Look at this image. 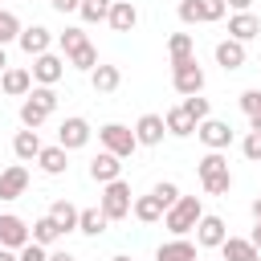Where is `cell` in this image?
<instances>
[{
	"mask_svg": "<svg viewBox=\"0 0 261 261\" xmlns=\"http://www.w3.org/2000/svg\"><path fill=\"white\" fill-rule=\"evenodd\" d=\"M200 216H204V204H200V196H179L167 212H163V228L171 232V237H188L196 224H200Z\"/></svg>",
	"mask_w": 261,
	"mask_h": 261,
	"instance_id": "1",
	"label": "cell"
},
{
	"mask_svg": "<svg viewBox=\"0 0 261 261\" xmlns=\"http://www.w3.org/2000/svg\"><path fill=\"white\" fill-rule=\"evenodd\" d=\"M98 208H102L110 220H122V216H130V208H135L130 184H126V179H110V184H102V200H98Z\"/></svg>",
	"mask_w": 261,
	"mask_h": 261,
	"instance_id": "2",
	"label": "cell"
},
{
	"mask_svg": "<svg viewBox=\"0 0 261 261\" xmlns=\"http://www.w3.org/2000/svg\"><path fill=\"white\" fill-rule=\"evenodd\" d=\"M98 143H102V151H110V155H118V159H130V155L139 151L135 130L122 126V122H106V126L98 130Z\"/></svg>",
	"mask_w": 261,
	"mask_h": 261,
	"instance_id": "3",
	"label": "cell"
},
{
	"mask_svg": "<svg viewBox=\"0 0 261 261\" xmlns=\"http://www.w3.org/2000/svg\"><path fill=\"white\" fill-rule=\"evenodd\" d=\"M171 86H175V94H200L204 90V69H200V61L196 57H188V61H175L171 65Z\"/></svg>",
	"mask_w": 261,
	"mask_h": 261,
	"instance_id": "4",
	"label": "cell"
},
{
	"mask_svg": "<svg viewBox=\"0 0 261 261\" xmlns=\"http://www.w3.org/2000/svg\"><path fill=\"white\" fill-rule=\"evenodd\" d=\"M196 135H200V143H204L208 151H228V143H232V126H228L224 118H212V114L196 126Z\"/></svg>",
	"mask_w": 261,
	"mask_h": 261,
	"instance_id": "5",
	"label": "cell"
},
{
	"mask_svg": "<svg viewBox=\"0 0 261 261\" xmlns=\"http://www.w3.org/2000/svg\"><path fill=\"white\" fill-rule=\"evenodd\" d=\"M90 135H94V130H90V122H86L82 114H69V118L57 126V143H61L65 151H77V147H86V143H90Z\"/></svg>",
	"mask_w": 261,
	"mask_h": 261,
	"instance_id": "6",
	"label": "cell"
},
{
	"mask_svg": "<svg viewBox=\"0 0 261 261\" xmlns=\"http://www.w3.org/2000/svg\"><path fill=\"white\" fill-rule=\"evenodd\" d=\"M29 241H33V228H29L16 212H4V216H0V245H4V249H24Z\"/></svg>",
	"mask_w": 261,
	"mask_h": 261,
	"instance_id": "7",
	"label": "cell"
},
{
	"mask_svg": "<svg viewBox=\"0 0 261 261\" xmlns=\"http://www.w3.org/2000/svg\"><path fill=\"white\" fill-rule=\"evenodd\" d=\"M29 192V167L24 163H8L0 171V200H20Z\"/></svg>",
	"mask_w": 261,
	"mask_h": 261,
	"instance_id": "8",
	"label": "cell"
},
{
	"mask_svg": "<svg viewBox=\"0 0 261 261\" xmlns=\"http://www.w3.org/2000/svg\"><path fill=\"white\" fill-rule=\"evenodd\" d=\"M61 73H65V61H61L53 49L41 53V57H33V82H37V86H57Z\"/></svg>",
	"mask_w": 261,
	"mask_h": 261,
	"instance_id": "9",
	"label": "cell"
},
{
	"mask_svg": "<svg viewBox=\"0 0 261 261\" xmlns=\"http://www.w3.org/2000/svg\"><path fill=\"white\" fill-rule=\"evenodd\" d=\"M224 237H228L224 220H220V216H212V212H204V216H200V224H196V245H200V249H220V245H224Z\"/></svg>",
	"mask_w": 261,
	"mask_h": 261,
	"instance_id": "10",
	"label": "cell"
},
{
	"mask_svg": "<svg viewBox=\"0 0 261 261\" xmlns=\"http://www.w3.org/2000/svg\"><path fill=\"white\" fill-rule=\"evenodd\" d=\"M163 135H167L163 114H143V118L135 122V139H139V147H159Z\"/></svg>",
	"mask_w": 261,
	"mask_h": 261,
	"instance_id": "11",
	"label": "cell"
},
{
	"mask_svg": "<svg viewBox=\"0 0 261 261\" xmlns=\"http://www.w3.org/2000/svg\"><path fill=\"white\" fill-rule=\"evenodd\" d=\"M90 179L94 184H110V179H122V159L110 155V151H98L90 159Z\"/></svg>",
	"mask_w": 261,
	"mask_h": 261,
	"instance_id": "12",
	"label": "cell"
},
{
	"mask_svg": "<svg viewBox=\"0 0 261 261\" xmlns=\"http://www.w3.org/2000/svg\"><path fill=\"white\" fill-rule=\"evenodd\" d=\"M29 57H41V53H49V45H53V33L45 29V24H29V29H20V41H16Z\"/></svg>",
	"mask_w": 261,
	"mask_h": 261,
	"instance_id": "13",
	"label": "cell"
},
{
	"mask_svg": "<svg viewBox=\"0 0 261 261\" xmlns=\"http://www.w3.org/2000/svg\"><path fill=\"white\" fill-rule=\"evenodd\" d=\"M0 90H4L8 98H24V94L33 90V69H20V65H8V69L0 73Z\"/></svg>",
	"mask_w": 261,
	"mask_h": 261,
	"instance_id": "14",
	"label": "cell"
},
{
	"mask_svg": "<svg viewBox=\"0 0 261 261\" xmlns=\"http://www.w3.org/2000/svg\"><path fill=\"white\" fill-rule=\"evenodd\" d=\"M106 24H110L114 33H130V29L139 24V8H135L130 0H114L110 12H106Z\"/></svg>",
	"mask_w": 261,
	"mask_h": 261,
	"instance_id": "15",
	"label": "cell"
},
{
	"mask_svg": "<svg viewBox=\"0 0 261 261\" xmlns=\"http://www.w3.org/2000/svg\"><path fill=\"white\" fill-rule=\"evenodd\" d=\"M245 41H237V37H224V41H216V65L220 69H241L245 65Z\"/></svg>",
	"mask_w": 261,
	"mask_h": 261,
	"instance_id": "16",
	"label": "cell"
},
{
	"mask_svg": "<svg viewBox=\"0 0 261 261\" xmlns=\"http://www.w3.org/2000/svg\"><path fill=\"white\" fill-rule=\"evenodd\" d=\"M220 257H224V261H261V249H257L249 237H224Z\"/></svg>",
	"mask_w": 261,
	"mask_h": 261,
	"instance_id": "17",
	"label": "cell"
},
{
	"mask_svg": "<svg viewBox=\"0 0 261 261\" xmlns=\"http://www.w3.org/2000/svg\"><path fill=\"white\" fill-rule=\"evenodd\" d=\"M155 261H200V257H196V245L188 237H175V241H163L155 249Z\"/></svg>",
	"mask_w": 261,
	"mask_h": 261,
	"instance_id": "18",
	"label": "cell"
},
{
	"mask_svg": "<svg viewBox=\"0 0 261 261\" xmlns=\"http://www.w3.org/2000/svg\"><path fill=\"white\" fill-rule=\"evenodd\" d=\"M90 86H94L98 94H114V90L122 86V69H118V65H102V61H98V65L90 69Z\"/></svg>",
	"mask_w": 261,
	"mask_h": 261,
	"instance_id": "19",
	"label": "cell"
},
{
	"mask_svg": "<svg viewBox=\"0 0 261 261\" xmlns=\"http://www.w3.org/2000/svg\"><path fill=\"white\" fill-rule=\"evenodd\" d=\"M37 163H41V171H45V175H65V167H69V151H65L61 143H53V147H41Z\"/></svg>",
	"mask_w": 261,
	"mask_h": 261,
	"instance_id": "20",
	"label": "cell"
},
{
	"mask_svg": "<svg viewBox=\"0 0 261 261\" xmlns=\"http://www.w3.org/2000/svg\"><path fill=\"white\" fill-rule=\"evenodd\" d=\"M228 37L253 41V37H261V20H257L253 12H232V16H228Z\"/></svg>",
	"mask_w": 261,
	"mask_h": 261,
	"instance_id": "21",
	"label": "cell"
},
{
	"mask_svg": "<svg viewBox=\"0 0 261 261\" xmlns=\"http://www.w3.org/2000/svg\"><path fill=\"white\" fill-rule=\"evenodd\" d=\"M135 220H143V224H155V220H163V212H167V204L155 196V192H147V196H139L135 200Z\"/></svg>",
	"mask_w": 261,
	"mask_h": 261,
	"instance_id": "22",
	"label": "cell"
},
{
	"mask_svg": "<svg viewBox=\"0 0 261 261\" xmlns=\"http://www.w3.org/2000/svg\"><path fill=\"white\" fill-rule=\"evenodd\" d=\"M163 122H167V135H175V139H188V135L200 126V122H196V118H192L184 106H171V110L163 114Z\"/></svg>",
	"mask_w": 261,
	"mask_h": 261,
	"instance_id": "23",
	"label": "cell"
},
{
	"mask_svg": "<svg viewBox=\"0 0 261 261\" xmlns=\"http://www.w3.org/2000/svg\"><path fill=\"white\" fill-rule=\"evenodd\" d=\"M12 155H16L20 163L37 159V155H41V139H37V130H29V126L16 130V135H12Z\"/></svg>",
	"mask_w": 261,
	"mask_h": 261,
	"instance_id": "24",
	"label": "cell"
},
{
	"mask_svg": "<svg viewBox=\"0 0 261 261\" xmlns=\"http://www.w3.org/2000/svg\"><path fill=\"white\" fill-rule=\"evenodd\" d=\"M106 224H110V216L102 208H82V216H77V232H86V237H102Z\"/></svg>",
	"mask_w": 261,
	"mask_h": 261,
	"instance_id": "25",
	"label": "cell"
},
{
	"mask_svg": "<svg viewBox=\"0 0 261 261\" xmlns=\"http://www.w3.org/2000/svg\"><path fill=\"white\" fill-rule=\"evenodd\" d=\"M49 216L61 224V232H73V228H77V216H82V208H73L69 200H53V204H49Z\"/></svg>",
	"mask_w": 261,
	"mask_h": 261,
	"instance_id": "26",
	"label": "cell"
},
{
	"mask_svg": "<svg viewBox=\"0 0 261 261\" xmlns=\"http://www.w3.org/2000/svg\"><path fill=\"white\" fill-rule=\"evenodd\" d=\"M61 237H65V232H61V224H57L49 212H45L41 220H33V241H37V245H53V241H61Z\"/></svg>",
	"mask_w": 261,
	"mask_h": 261,
	"instance_id": "27",
	"label": "cell"
},
{
	"mask_svg": "<svg viewBox=\"0 0 261 261\" xmlns=\"http://www.w3.org/2000/svg\"><path fill=\"white\" fill-rule=\"evenodd\" d=\"M167 57H171V65H175V61H188V57H196L192 33H171V41H167Z\"/></svg>",
	"mask_w": 261,
	"mask_h": 261,
	"instance_id": "28",
	"label": "cell"
},
{
	"mask_svg": "<svg viewBox=\"0 0 261 261\" xmlns=\"http://www.w3.org/2000/svg\"><path fill=\"white\" fill-rule=\"evenodd\" d=\"M45 118H49V110H45L41 102H33V98H24V102H20V126L37 130V126H41Z\"/></svg>",
	"mask_w": 261,
	"mask_h": 261,
	"instance_id": "29",
	"label": "cell"
},
{
	"mask_svg": "<svg viewBox=\"0 0 261 261\" xmlns=\"http://www.w3.org/2000/svg\"><path fill=\"white\" fill-rule=\"evenodd\" d=\"M220 171H228V159H224V151H208V155L196 163V175H200V179H208V175H220Z\"/></svg>",
	"mask_w": 261,
	"mask_h": 261,
	"instance_id": "30",
	"label": "cell"
},
{
	"mask_svg": "<svg viewBox=\"0 0 261 261\" xmlns=\"http://www.w3.org/2000/svg\"><path fill=\"white\" fill-rule=\"evenodd\" d=\"M20 16L16 12H8V8H0V45H8V41H20Z\"/></svg>",
	"mask_w": 261,
	"mask_h": 261,
	"instance_id": "31",
	"label": "cell"
},
{
	"mask_svg": "<svg viewBox=\"0 0 261 261\" xmlns=\"http://www.w3.org/2000/svg\"><path fill=\"white\" fill-rule=\"evenodd\" d=\"M69 65H73V69H86V73H90V69L98 65V49H94V45L86 41L82 49H73V53H69Z\"/></svg>",
	"mask_w": 261,
	"mask_h": 261,
	"instance_id": "32",
	"label": "cell"
},
{
	"mask_svg": "<svg viewBox=\"0 0 261 261\" xmlns=\"http://www.w3.org/2000/svg\"><path fill=\"white\" fill-rule=\"evenodd\" d=\"M106 12H110V4H102V0H82V8H77V16H82L86 24L106 20Z\"/></svg>",
	"mask_w": 261,
	"mask_h": 261,
	"instance_id": "33",
	"label": "cell"
},
{
	"mask_svg": "<svg viewBox=\"0 0 261 261\" xmlns=\"http://www.w3.org/2000/svg\"><path fill=\"white\" fill-rule=\"evenodd\" d=\"M179 106H184V110H188V114H192L196 122H204V118L212 114V106H208V98H200V94H188V98H184Z\"/></svg>",
	"mask_w": 261,
	"mask_h": 261,
	"instance_id": "34",
	"label": "cell"
},
{
	"mask_svg": "<svg viewBox=\"0 0 261 261\" xmlns=\"http://www.w3.org/2000/svg\"><path fill=\"white\" fill-rule=\"evenodd\" d=\"M200 184H204V192H208V196H224V192H232V171L208 175V179H200Z\"/></svg>",
	"mask_w": 261,
	"mask_h": 261,
	"instance_id": "35",
	"label": "cell"
},
{
	"mask_svg": "<svg viewBox=\"0 0 261 261\" xmlns=\"http://www.w3.org/2000/svg\"><path fill=\"white\" fill-rule=\"evenodd\" d=\"M196 4H200V24H212V20H220L228 12L224 0H196Z\"/></svg>",
	"mask_w": 261,
	"mask_h": 261,
	"instance_id": "36",
	"label": "cell"
},
{
	"mask_svg": "<svg viewBox=\"0 0 261 261\" xmlns=\"http://www.w3.org/2000/svg\"><path fill=\"white\" fill-rule=\"evenodd\" d=\"M57 45H61V53L69 57L73 49H82V45H86V33H82V29H65V33H57Z\"/></svg>",
	"mask_w": 261,
	"mask_h": 261,
	"instance_id": "37",
	"label": "cell"
},
{
	"mask_svg": "<svg viewBox=\"0 0 261 261\" xmlns=\"http://www.w3.org/2000/svg\"><path fill=\"white\" fill-rule=\"evenodd\" d=\"M151 192H155V196H159V200H163L167 208H171V204L179 200V188H175V179H159V184H155Z\"/></svg>",
	"mask_w": 261,
	"mask_h": 261,
	"instance_id": "38",
	"label": "cell"
},
{
	"mask_svg": "<svg viewBox=\"0 0 261 261\" xmlns=\"http://www.w3.org/2000/svg\"><path fill=\"white\" fill-rule=\"evenodd\" d=\"M241 151H245V159L261 163V130H249V135H245V143H241Z\"/></svg>",
	"mask_w": 261,
	"mask_h": 261,
	"instance_id": "39",
	"label": "cell"
},
{
	"mask_svg": "<svg viewBox=\"0 0 261 261\" xmlns=\"http://www.w3.org/2000/svg\"><path fill=\"white\" fill-rule=\"evenodd\" d=\"M16 261H49V253H45V245L29 241L24 249H16Z\"/></svg>",
	"mask_w": 261,
	"mask_h": 261,
	"instance_id": "40",
	"label": "cell"
},
{
	"mask_svg": "<svg viewBox=\"0 0 261 261\" xmlns=\"http://www.w3.org/2000/svg\"><path fill=\"white\" fill-rule=\"evenodd\" d=\"M179 20L184 24H200V4L196 0H179Z\"/></svg>",
	"mask_w": 261,
	"mask_h": 261,
	"instance_id": "41",
	"label": "cell"
},
{
	"mask_svg": "<svg viewBox=\"0 0 261 261\" xmlns=\"http://www.w3.org/2000/svg\"><path fill=\"white\" fill-rule=\"evenodd\" d=\"M241 110H245V114H257V110H261V90H245V94H241Z\"/></svg>",
	"mask_w": 261,
	"mask_h": 261,
	"instance_id": "42",
	"label": "cell"
},
{
	"mask_svg": "<svg viewBox=\"0 0 261 261\" xmlns=\"http://www.w3.org/2000/svg\"><path fill=\"white\" fill-rule=\"evenodd\" d=\"M49 4H53L57 12H77V8H82V0H49Z\"/></svg>",
	"mask_w": 261,
	"mask_h": 261,
	"instance_id": "43",
	"label": "cell"
},
{
	"mask_svg": "<svg viewBox=\"0 0 261 261\" xmlns=\"http://www.w3.org/2000/svg\"><path fill=\"white\" fill-rule=\"evenodd\" d=\"M224 4H228L232 12H249V4H253V0H224Z\"/></svg>",
	"mask_w": 261,
	"mask_h": 261,
	"instance_id": "44",
	"label": "cell"
},
{
	"mask_svg": "<svg viewBox=\"0 0 261 261\" xmlns=\"http://www.w3.org/2000/svg\"><path fill=\"white\" fill-rule=\"evenodd\" d=\"M49 261H77L73 253H65V249H57V253H49Z\"/></svg>",
	"mask_w": 261,
	"mask_h": 261,
	"instance_id": "45",
	"label": "cell"
},
{
	"mask_svg": "<svg viewBox=\"0 0 261 261\" xmlns=\"http://www.w3.org/2000/svg\"><path fill=\"white\" fill-rule=\"evenodd\" d=\"M249 241H253V245H257V249H261V220H257V224H253V232H249Z\"/></svg>",
	"mask_w": 261,
	"mask_h": 261,
	"instance_id": "46",
	"label": "cell"
},
{
	"mask_svg": "<svg viewBox=\"0 0 261 261\" xmlns=\"http://www.w3.org/2000/svg\"><path fill=\"white\" fill-rule=\"evenodd\" d=\"M249 212H253V220H261V196H257V200L249 204Z\"/></svg>",
	"mask_w": 261,
	"mask_h": 261,
	"instance_id": "47",
	"label": "cell"
},
{
	"mask_svg": "<svg viewBox=\"0 0 261 261\" xmlns=\"http://www.w3.org/2000/svg\"><path fill=\"white\" fill-rule=\"evenodd\" d=\"M249 130H261V114H249Z\"/></svg>",
	"mask_w": 261,
	"mask_h": 261,
	"instance_id": "48",
	"label": "cell"
},
{
	"mask_svg": "<svg viewBox=\"0 0 261 261\" xmlns=\"http://www.w3.org/2000/svg\"><path fill=\"white\" fill-rule=\"evenodd\" d=\"M8 69V53H4V45H0V73Z\"/></svg>",
	"mask_w": 261,
	"mask_h": 261,
	"instance_id": "49",
	"label": "cell"
},
{
	"mask_svg": "<svg viewBox=\"0 0 261 261\" xmlns=\"http://www.w3.org/2000/svg\"><path fill=\"white\" fill-rule=\"evenodd\" d=\"M110 261H130V257H126V253H118V257H110Z\"/></svg>",
	"mask_w": 261,
	"mask_h": 261,
	"instance_id": "50",
	"label": "cell"
},
{
	"mask_svg": "<svg viewBox=\"0 0 261 261\" xmlns=\"http://www.w3.org/2000/svg\"><path fill=\"white\" fill-rule=\"evenodd\" d=\"M102 4H114V0H102Z\"/></svg>",
	"mask_w": 261,
	"mask_h": 261,
	"instance_id": "51",
	"label": "cell"
},
{
	"mask_svg": "<svg viewBox=\"0 0 261 261\" xmlns=\"http://www.w3.org/2000/svg\"><path fill=\"white\" fill-rule=\"evenodd\" d=\"M257 114H261V110H257Z\"/></svg>",
	"mask_w": 261,
	"mask_h": 261,
	"instance_id": "52",
	"label": "cell"
}]
</instances>
